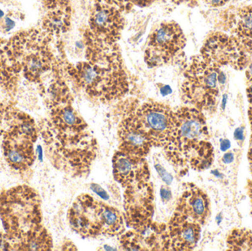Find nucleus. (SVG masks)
<instances>
[{"label":"nucleus","instance_id":"nucleus-39","mask_svg":"<svg viewBox=\"0 0 252 251\" xmlns=\"http://www.w3.org/2000/svg\"><path fill=\"white\" fill-rule=\"evenodd\" d=\"M212 173L214 174V175H216V176H218V177H221L222 176L221 174L219 173V172H218L217 170L213 171V172H212Z\"/></svg>","mask_w":252,"mask_h":251},{"label":"nucleus","instance_id":"nucleus-16","mask_svg":"<svg viewBox=\"0 0 252 251\" xmlns=\"http://www.w3.org/2000/svg\"><path fill=\"white\" fill-rule=\"evenodd\" d=\"M32 141L10 128L3 136V156L7 165L19 172H25L35 162V155Z\"/></svg>","mask_w":252,"mask_h":251},{"label":"nucleus","instance_id":"nucleus-33","mask_svg":"<svg viewBox=\"0 0 252 251\" xmlns=\"http://www.w3.org/2000/svg\"><path fill=\"white\" fill-rule=\"evenodd\" d=\"M161 197L164 201H168L172 197V193L170 190L163 187L161 190Z\"/></svg>","mask_w":252,"mask_h":251},{"label":"nucleus","instance_id":"nucleus-8","mask_svg":"<svg viewBox=\"0 0 252 251\" xmlns=\"http://www.w3.org/2000/svg\"><path fill=\"white\" fill-rule=\"evenodd\" d=\"M135 113L153 147H164L174 129V111L167 105L148 101L135 103Z\"/></svg>","mask_w":252,"mask_h":251},{"label":"nucleus","instance_id":"nucleus-34","mask_svg":"<svg viewBox=\"0 0 252 251\" xmlns=\"http://www.w3.org/2000/svg\"><path fill=\"white\" fill-rule=\"evenodd\" d=\"M234 136H235V139L238 140V141L244 139V128H237V129L235 130Z\"/></svg>","mask_w":252,"mask_h":251},{"label":"nucleus","instance_id":"nucleus-29","mask_svg":"<svg viewBox=\"0 0 252 251\" xmlns=\"http://www.w3.org/2000/svg\"><path fill=\"white\" fill-rule=\"evenodd\" d=\"M91 187L93 191H94L96 194L98 195L102 198L104 199V200H108V199H109V195H108L107 193H106L104 190H103L100 186L97 185V184H93L91 185Z\"/></svg>","mask_w":252,"mask_h":251},{"label":"nucleus","instance_id":"nucleus-26","mask_svg":"<svg viewBox=\"0 0 252 251\" xmlns=\"http://www.w3.org/2000/svg\"><path fill=\"white\" fill-rule=\"evenodd\" d=\"M156 169H157V172L159 174L161 178H162L163 181L166 183V184H170V183L173 181V177L170 175V173L167 172L160 165H157L155 166Z\"/></svg>","mask_w":252,"mask_h":251},{"label":"nucleus","instance_id":"nucleus-19","mask_svg":"<svg viewBox=\"0 0 252 251\" xmlns=\"http://www.w3.org/2000/svg\"><path fill=\"white\" fill-rule=\"evenodd\" d=\"M21 70L12 53L10 43L0 37V89L15 95Z\"/></svg>","mask_w":252,"mask_h":251},{"label":"nucleus","instance_id":"nucleus-37","mask_svg":"<svg viewBox=\"0 0 252 251\" xmlns=\"http://www.w3.org/2000/svg\"><path fill=\"white\" fill-rule=\"evenodd\" d=\"M248 193L249 195H250V200H251L252 206V180H250V181H249Z\"/></svg>","mask_w":252,"mask_h":251},{"label":"nucleus","instance_id":"nucleus-24","mask_svg":"<svg viewBox=\"0 0 252 251\" xmlns=\"http://www.w3.org/2000/svg\"><path fill=\"white\" fill-rule=\"evenodd\" d=\"M18 109L0 102V136H4L13 125Z\"/></svg>","mask_w":252,"mask_h":251},{"label":"nucleus","instance_id":"nucleus-14","mask_svg":"<svg viewBox=\"0 0 252 251\" xmlns=\"http://www.w3.org/2000/svg\"><path fill=\"white\" fill-rule=\"evenodd\" d=\"M201 225L182 218L172 216L164 228L157 230L160 249L165 251H191L201 237Z\"/></svg>","mask_w":252,"mask_h":251},{"label":"nucleus","instance_id":"nucleus-17","mask_svg":"<svg viewBox=\"0 0 252 251\" xmlns=\"http://www.w3.org/2000/svg\"><path fill=\"white\" fill-rule=\"evenodd\" d=\"M41 2L43 15L40 28L53 38L67 32L72 22L70 0H41Z\"/></svg>","mask_w":252,"mask_h":251},{"label":"nucleus","instance_id":"nucleus-28","mask_svg":"<svg viewBox=\"0 0 252 251\" xmlns=\"http://www.w3.org/2000/svg\"><path fill=\"white\" fill-rule=\"evenodd\" d=\"M249 117H250V125H251V137H250V149H249L248 159L250 162V169L252 173V106H250L249 109Z\"/></svg>","mask_w":252,"mask_h":251},{"label":"nucleus","instance_id":"nucleus-27","mask_svg":"<svg viewBox=\"0 0 252 251\" xmlns=\"http://www.w3.org/2000/svg\"><path fill=\"white\" fill-rule=\"evenodd\" d=\"M0 251H12L11 243L5 234L0 232Z\"/></svg>","mask_w":252,"mask_h":251},{"label":"nucleus","instance_id":"nucleus-6","mask_svg":"<svg viewBox=\"0 0 252 251\" xmlns=\"http://www.w3.org/2000/svg\"><path fill=\"white\" fill-rule=\"evenodd\" d=\"M220 66L201 55L190 59L184 73L181 87L182 100L186 106L204 112H214L219 103Z\"/></svg>","mask_w":252,"mask_h":251},{"label":"nucleus","instance_id":"nucleus-5","mask_svg":"<svg viewBox=\"0 0 252 251\" xmlns=\"http://www.w3.org/2000/svg\"><path fill=\"white\" fill-rule=\"evenodd\" d=\"M53 39L41 28H31L17 32L9 40L21 73L31 82L42 84L45 74L59 65L51 47Z\"/></svg>","mask_w":252,"mask_h":251},{"label":"nucleus","instance_id":"nucleus-11","mask_svg":"<svg viewBox=\"0 0 252 251\" xmlns=\"http://www.w3.org/2000/svg\"><path fill=\"white\" fill-rule=\"evenodd\" d=\"M122 10L103 0H94L88 20V29L94 36L118 44L126 25Z\"/></svg>","mask_w":252,"mask_h":251},{"label":"nucleus","instance_id":"nucleus-30","mask_svg":"<svg viewBox=\"0 0 252 251\" xmlns=\"http://www.w3.org/2000/svg\"><path fill=\"white\" fill-rule=\"evenodd\" d=\"M158 0H130L132 5L139 6V7H147V6L151 5L153 3Z\"/></svg>","mask_w":252,"mask_h":251},{"label":"nucleus","instance_id":"nucleus-2","mask_svg":"<svg viewBox=\"0 0 252 251\" xmlns=\"http://www.w3.org/2000/svg\"><path fill=\"white\" fill-rule=\"evenodd\" d=\"M204 113L184 106L174 112L173 137L163 147L167 160L179 171H203L214 161V149Z\"/></svg>","mask_w":252,"mask_h":251},{"label":"nucleus","instance_id":"nucleus-36","mask_svg":"<svg viewBox=\"0 0 252 251\" xmlns=\"http://www.w3.org/2000/svg\"><path fill=\"white\" fill-rule=\"evenodd\" d=\"M229 147H230V142H229V140H223L220 143V149H221L222 151H226Z\"/></svg>","mask_w":252,"mask_h":251},{"label":"nucleus","instance_id":"nucleus-23","mask_svg":"<svg viewBox=\"0 0 252 251\" xmlns=\"http://www.w3.org/2000/svg\"><path fill=\"white\" fill-rule=\"evenodd\" d=\"M228 250L252 251V232L245 228L232 230L226 240Z\"/></svg>","mask_w":252,"mask_h":251},{"label":"nucleus","instance_id":"nucleus-15","mask_svg":"<svg viewBox=\"0 0 252 251\" xmlns=\"http://www.w3.org/2000/svg\"><path fill=\"white\" fill-rule=\"evenodd\" d=\"M185 188L175 209L173 216L205 225L211 215L210 198L207 193L195 184H185Z\"/></svg>","mask_w":252,"mask_h":251},{"label":"nucleus","instance_id":"nucleus-41","mask_svg":"<svg viewBox=\"0 0 252 251\" xmlns=\"http://www.w3.org/2000/svg\"><path fill=\"white\" fill-rule=\"evenodd\" d=\"M3 16V12L1 11V10H0V17H1V16Z\"/></svg>","mask_w":252,"mask_h":251},{"label":"nucleus","instance_id":"nucleus-21","mask_svg":"<svg viewBox=\"0 0 252 251\" xmlns=\"http://www.w3.org/2000/svg\"><path fill=\"white\" fill-rule=\"evenodd\" d=\"M12 251H51L53 240L47 230L40 225L11 243Z\"/></svg>","mask_w":252,"mask_h":251},{"label":"nucleus","instance_id":"nucleus-38","mask_svg":"<svg viewBox=\"0 0 252 251\" xmlns=\"http://www.w3.org/2000/svg\"><path fill=\"white\" fill-rule=\"evenodd\" d=\"M226 101H227V95L224 94L223 97V102H222V109H224L226 106Z\"/></svg>","mask_w":252,"mask_h":251},{"label":"nucleus","instance_id":"nucleus-25","mask_svg":"<svg viewBox=\"0 0 252 251\" xmlns=\"http://www.w3.org/2000/svg\"><path fill=\"white\" fill-rule=\"evenodd\" d=\"M121 236H122L121 240V244L125 250H145V249L141 245L142 240L140 237V233L133 230V231H129L124 235L121 234Z\"/></svg>","mask_w":252,"mask_h":251},{"label":"nucleus","instance_id":"nucleus-22","mask_svg":"<svg viewBox=\"0 0 252 251\" xmlns=\"http://www.w3.org/2000/svg\"><path fill=\"white\" fill-rule=\"evenodd\" d=\"M125 218L116 208L104 203L102 215L101 235L121 236L125 231Z\"/></svg>","mask_w":252,"mask_h":251},{"label":"nucleus","instance_id":"nucleus-1","mask_svg":"<svg viewBox=\"0 0 252 251\" xmlns=\"http://www.w3.org/2000/svg\"><path fill=\"white\" fill-rule=\"evenodd\" d=\"M84 39L85 60L67 66L69 76L93 100L110 103L124 98L130 82L118 44L100 39L87 29Z\"/></svg>","mask_w":252,"mask_h":251},{"label":"nucleus","instance_id":"nucleus-31","mask_svg":"<svg viewBox=\"0 0 252 251\" xmlns=\"http://www.w3.org/2000/svg\"><path fill=\"white\" fill-rule=\"evenodd\" d=\"M201 1H203L206 4L213 6V7H219V6L226 4L229 0H201Z\"/></svg>","mask_w":252,"mask_h":251},{"label":"nucleus","instance_id":"nucleus-3","mask_svg":"<svg viewBox=\"0 0 252 251\" xmlns=\"http://www.w3.org/2000/svg\"><path fill=\"white\" fill-rule=\"evenodd\" d=\"M40 132L54 166L75 178L88 175L98 154L97 139L89 128L57 133L43 124Z\"/></svg>","mask_w":252,"mask_h":251},{"label":"nucleus","instance_id":"nucleus-9","mask_svg":"<svg viewBox=\"0 0 252 251\" xmlns=\"http://www.w3.org/2000/svg\"><path fill=\"white\" fill-rule=\"evenodd\" d=\"M126 223L142 234L152 225L154 214V190L150 181L126 187L124 194Z\"/></svg>","mask_w":252,"mask_h":251},{"label":"nucleus","instance_id":"nucleus-40","mask_svg":"<svg viewBox=\"0 0 252 251\" xmlns=\"http://www.w3.org/2000/svg\"><path fill=\"white\" fill-rule=\"evenodd\" d=\"M220 216H221V215H219V216H217V220H219V222H218V223L219 224L222 221V218Z\"/></svg>","mask_w":252,"mask_h":251},{"label":"nucleus","instance_id":"nucleus-10","mask_svg":"<svg viewBox=\"0 0 252 251\" xmlns=\"http://www.w3.org/2000/svg\"><path fill=\"white\" fill-rule=\"evenodd\" d=\"M250 53L229 34L213 32L208 35L200 55L219 66H230L237 71L245 69L250 63Z\"/></svg>","mask_w":252,"mask_h":251},{"label":"nucleus","instance_id":"nucleus-13","mask_svg":"<svg viewBox=\"0 0 252 251\" xmlns=\"http://www.w3.org/2000/svg\"><path fill=\"white\" fill-rule=\"evenodd\" d=\"M135 102L126 105L118 124V150L136 157L145 158L153 147L135 113Z\"/></svg>","mask_w":252,"mask_h":251},{"label":"nucleus","instance_id":"nucleus-35","mask_svg":"<svg viewBox=\"0 0 252 251\" xmlns=\"http://www.w3.org/2000/svg\"><path fill=\"white\" fill-rule=\"evenodd\" d=\"M233 160L234 155L232 153H227L223 156V161L224 162V163L229 164L233 162Z\"/></svg>","mask_w":252,"mask_h":251},{"label":"nucleus","instance_id":"nucleus-32","mask_svg":"<svg viewBox=\"0 0 252 251\" xmlns=\"http://www.w3.org/2000/svg\"><path fill=\"white\" fill-rule=\"evenodd\" d=\"M247 94L250 106H252V78L247 79Z\"/></svg>","mask_w":252,"mask_h":251},{"label":"nucleus","instance_id":"nucleus-4","mask_svg":"<svg viewBox=\"0 0 252 251\" xmlns=\"http://www.w3.org/2000/svg\"><path fill=\"white\" fill-rule=\"evenodd\" d=\"M0 219L10 243L41 225V199L29 186L21 185L0 193Z\"/></svg>","mask_w":252,"mask_h":251},{"label":"nucleus","instance_id":"nucleus-20","mask_svg":"<svg viewBox=\"0 0 252 251\" xmlns=\"http://www.w3.org/2000/svg\"><path fill=\"white\" fill-rule=\"evenodd\" d=\"M229 35L248 52H252V7H244L232 13L228 22Z\"/></svg>","mask_w":252,"mask_h":251},{"label":"nucleus","instance_id":"nucleus-7","mask_svg":"<svg viewBox=\"0 0 252 251\" xmlns=\"http://www.w3.org/2000/svg\"><path fill=\"white\" fill-rule=\"evenodd\" d=\"M186 42L183 29L177 22H162L148 36L144 55L145 63L149 68L170 64L183 53Z\"/></svg>","mask_w":252,"mask_h":251},{"label":"nucleus","instance_id":"nucleus-18","mask_svg":"<svg viewBox=\"0 0 252 251\" xmlns=\"http://www.w3.org/2000/svg\"><path fill=\"white\" fill-rule=\"evenodd\" d=\"M115 179L126 188L132 184L150 181L151 172L145 158L130 156L118 150L112 159Z\"/></svg>","mask_w":252,"mask_h":251},{"label":"nucleus","instance_id":"nucleus-12","mask_svg":"<svg viewBox=\"0 0 252 251\" xmlns=\"http://www.w3.org/2000/svg\"><path fill=\"white\" fill-rule=\"evenodd\" d=\"M103 206L104 203L89 194L78 196L68 211L67 220L71 228L81 237L101 235Z\"/></svg>","mask_w":252,"mask_h":251}]
</instances>
